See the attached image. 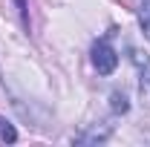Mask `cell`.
I'll return each mask as SVG.
<instances>
[{
	"instance_id": "obj_2",
	"label": "cell",
	"mask_w": 150,
	"mask_h": 147,
	"mask_svg": "<svg viewBox=\"0 0 150 147\" xmlns=\"http://www.w3.org/2000/svg\"><path fill=\"white\" fill-rule=\"evenodd\" d=\"M133 64H136V69H139V84H142V92H150V58L144 52H136L133 49Z\"/></svg>"
},
{
	"instance_id": "obj_1",
	"label": "cell",
	"mask_w": 150,
	"mask_h": 147,
	"mask_svg": "<svg viewBox=\"0 0 150 147\" xmlns=\"http://www.w3.org/2000/svg\"><path fill=\"white\" fill-rule=\"evenodd\" d=\"M93 66L101 75H110L112 69L118 66V55H115V49H112L107 40H98L93 46Z\"/></svg>"
},
{
	"instance_id": "obj_4",
	"label": "cell",
	"mask_w": 150,
	"mask_h": 147,
	"mask_svg": "<svg viewBox=\"0 0 150 147\" xmlns=\"http://www.w3.org/2000/svg\"><path fill=\"white\" fill-rule=\"evenodd\" d=\"M112 110L115 112H127L130 110V104H127V98H124L121 92H112Z\"/></svg>"
},
{
	"instance_id": "obj_5",
	"label": "cell",
	"mask_w": 150,
	"mask_h": 147,
	"mask_svg": "<svg viewBox=\"0 0 150 147\" xmlns=\"http://www.w3.org/2000/svg\"><path fill=\"white\" fill-rule=\"evenodd\" d=\"M0 139H3V141H15V139H18L15 127H9V124H6L3 118H0Z\"/></svg>"
},
{
	"instance_id": "obj_3",
	"label": "cell",
	"mask_w": 150,
	"mask_h": 147,
	"mask_svg": "<svg viewBox=\"0 0 150 147\" xmlns=\"http://www.w3.org/2000/svg\"><path fill=\"white\" fill-rule=\"evenodd\" d=\"M139 23H142V32L150 40V0H142L139 3Z\"/></svg>"
}]
</instances>
